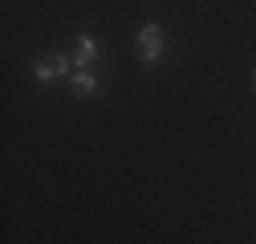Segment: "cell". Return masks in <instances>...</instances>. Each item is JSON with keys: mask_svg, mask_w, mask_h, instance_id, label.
Wrapping results in <instances>:
<instances>
[{"mask_svg": "<svg viewBox=\"0 0 256 244\" xmlns=\"http://www.w3.org/2000/svg\"><path fill=\"white\" fill-rule=\"evenodd\" d=\"M138 57L146 61V66H154V61L163 57V33H158V24H146L138 33Z\"/></svg>", "mask_w": 256, "mask_h": 244, "instance_id": "1", "label": "cell"}, {"mask_svg": "<svg viewBox=\"0 0 256 244\" xmlns=\"http://www.w3.org/2000/svg\"><path fill=\"white\" fill-rule=\"evenodd\" d=\"M66 70H70L66 57H37V66H33V74H37L41 82H53V78H61Z\"/></svg>", "mask_w": 256, "mask_h": 244, "instance_id": "2", "label": "cell"}, {"mask_svg": "<svg viewBox=\"0 0 256 244\" xmlns=\"http://www.w3.org/2000/svg\"><path fill=\"white\" fill-rule=\"evenodd\" d=\"M94 57H98V41H94V37H86V33H82V37H78V45H74V61H78L82 70H86V66H90Z\"/></svg>", "mask_w": 256, "mask_h": 244, "instance_id": "3", "label": "cell"}, {"mask_svg": "<svg viewBox=\"0 0 256 244\" xmlns=\"http://www.w3.org/2000/svg\"><path fill=\"white\" fill-rule=\"evenodd\" d=\"M74 90H78V94H94V90H98V78H94L90 70H78L74 74Z\"/></svg>", "mask_w": 256, "mask_h": 244, "instance_id": "4", "label": "cell"}]
</instances>
